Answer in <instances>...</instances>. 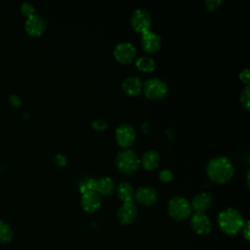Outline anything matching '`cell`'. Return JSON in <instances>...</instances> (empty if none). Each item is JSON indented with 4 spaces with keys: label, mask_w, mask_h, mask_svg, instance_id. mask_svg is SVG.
Wrapping results in <instances>:
<instances>
[{
    "label": "cell",
    "mask_w": 250,
    "mask_h": 250,
    "mask_svg": "<svg viewBox=\"0 0 250 250\" xmlns=\"http://www.w3.org/2000/svg\"><path fill=\"white\" fill-rule=\"evenodd\" d=\"M115 139L120 146H130L136 139V131L129 123H122L115 129Z\"/></svg>",
    "instance_id": "obj_8"
},
{
    "label": "cell",
    "mask_w": 250,
    "mask_h": 250,
    "mask_svg": "<svg viewBox=\"0 0 250 250\" xmlns=\"http://www.w3.org/2000/svg\"><path fill=\"white\" fill-rule=\"evenodd\" d=\"M168 213L170 217L176 221H184L188 219L191 213L190 202L183 196H173L168 202Z\"/></svg>",
    "instance_id": "obj_4"
},
{
    "label": "cell",
    "mask_w": 250,
    "mask_h": 250,
    "mask_svg": "<svg viewBox=\"0 0 250 250\" xmlns=\"http://www.w3.org/2000/svg\"><path fill=\"white\" fill-rule=\"evenodd\" d=\"M151 21L152 20H151L150 14L148 13V11L143 8L136 9L132 13L131 19H130V22L134 30L137 32H140L141 34L145 31L149 30L151 26Z\"/></svg>",
    "instance_id": "obj_6"
},
{
    "label": "cell",
    "mask_w": 250,
    "mask_h": 250,
    "mask_svg": "<svg viewBox=\"0 0 250 250\" xmlns=\"http://www.w3.org/2000/svg\"><path fill=\"white\" fill-rule=\"evenodd\" d=\"M141 164L138 154L129 148L120 150L115 158V165L117 169L123 174H132L136 172Z\"/></svg>",
    "instance_id": "obj_3"
},
{
    "label": "cell",
    "mask_w": 250,
    "mask_h": 250,
    "mask_svg": "<svg viewBox=\"0 0 250 250\" xmlns=\"http://www.w3.org/2000/svg\"><path fill=\"white\" fill-rule=\"evenodd\" d=\"M95 178L90 177H84L79 182V190L81 193L87 192V191H95Z\"/></svg>",
    "instance_id": "obj_21"
},
{
    "label": "cell",
    "mask_w": 250,
    "mask_h": 250,
    "mask_svg": "<svg viewBox=\"0 0 250 250\" xmlns=\"http://www.w3.org/2000/svg\"><path fill=\"white\" fill-rule=\"evenodd\" d=\"M134 193L133 186L128 182H121L117 186V195L123 202L131 201L134 197Z\"/></svg>",
    "instance_id": "obj_19"
},
{
    "label": "cell",
    "mask_w": 250,
    "mask_h": 250,
    "mask_svg": "<svg viewBox=\"0 0 250 250\" xmlns=\"http://www.w3.org/2000/svg\"><path fill=\"white\" fill-rule=\"evenodd\" d=\"M165 134H166V136H167L169 139H173V138L175 137V131H174L173 129H171V128L167 129Z\"/></svg>",
    "instance_id": "obj_32"
},
{
    "label": "cell",
    "mask_w": 250,
    "mask_h": 250,
    "mask_svg": "<svg viewBox=\"0 0 250 250\" xmlns=\"http://www.w3.org/2000/svg\"><path fill=\"white\" fill-rule=\"evenodd\" d=\"M239 79L242 83L246 85H249V82H250V78H249V69L248 68H244L243 70L240 71L239 73Z\"/></svg>",
    "instance_id": "obj_29"
},
{
    "label": "cell",
    "mask_w": 250,
    "mask_h": 250,
    "mask_svg": "<svg viewBox=\"0 0 250 250\" xmlns=\"http://www.w3.org/2000/svg\"><path fill=\"white\" fill-rule=\"evenodd\" d=\"M9 101H10V104H11L13 106H19V105H21V99H20L18 96H16V95H11V96L9 97Z\"/></svg>",
    "instance_id": "obj_30"
},
{
    "label": "cell",
    "mask_w": 250,
    "mask_h": 250,
    "mask_svg": "<svg viewBox=\"0 0 250 250\" xmlns=\"http://www.w3.org/2000/svg\"><path fill=\"white\" fill-rule=\"evenodd\" d=\"M212 203H213V198L211 194L203 191V192H199L192 198L190 202V206H191V210L193 209L196 213H204L206 210H208L212 206Z\"/></svg>",
    "instance_id": "obj_15"
},
{
    "label": "cell",
    "mask_w": 250,
    "mask_h": 250,
    "mask_svg": "<svg viewBox=\"0 0 250 250\" xmlns=\"http://www.w3.org/2000/svg\"><path fill=\"white\" fill-rule=\"evenodd\" d=\"M249 94H250V88H249V85H246L243 89H242V91H241V93H240V97H239V100H240V103H241V104H242V106L246 109V110H248L249 109V101H250V96H249Z\"/></svg>",
    "instance_id": "obj_23"
},
{
    "label": "cell",
    "mask_w": 250,
    "mask_h": 250,
    "mask_svg": "<svg viewBox=\"0 0 250 250\" xmlns=\"http://www.w3.org/2000/svg\"><path fill=\"white\" fill-rule=\"evenodd\" d=\"M116 215L120 224L130 225L136 220L138 216V208L132 201L123 202L117 210Z\"/></svg>",
    "instance_id": "obj_12"
},
{
    "label": "cell",
    "mask_w": 250,
    "mask_h": 250,
    "mask_svg": "<svg viewBox=\"0 0 250 250\" xmlns=\"http://www.w3.org/2000/svg\"><path fill=\"white\" fill-rule=\"evenodd\" d=\"M208 177L215 183L223 184L228 182L233 175L234 167L227 156H216L210 159L206 165Z\"/></svg>",
    "instance_id": "obj_1"
},
{
    "label": "cell",
    "mask_w": 250,
    "mask_h": 250,
    "mask_svg": "<svg viewBox=\"0 0 250 250\" xmlns=\"http://www.w3.org/2000/svg\"><path fill=\"white\" fill-rule=\"evenodd\" d=\"M242 233H243V236H244V238L246 239V240H249L250 238V234H249V222L247 221V222H245L244 223V226H243V228H242Z\"/></svg>",
    "instance_id": "obj_31"
},
{
    "label": "cell",
    "mask_w": 250,
    "mask_h": 250,
    "mask_svg": "<svg viewBox=\"0 0 250 250\" xmlns=\"http://www.w3.org/2000/svg\"><path fill=\"white\" fill-rule=\"evenodd\" d=\"M113 56L121 63H130L137 56V49L131 42L122 41L115 45Z\"/></svg>",
    "instance_id": "obj_7"
},
{
    "label": "cell",
    "mask_w": 250,
    "mask_h": 250,
    "mask_svg": "<svg viewBox=\"0 0 250 250\" xmlns=\"http://www.w3.org/2000/svg\"><path fill=\"white\" fill-rule=\"evenodd\" d=\"M24 29L28 35L32 37H39L44 33L46 29L45 21L41 16L34 14L26 19Z\"/></svg>",
    "instance_id": "obj_10"
},
{
    "label": "cell",
    "mask_w": 250,
    "mask_h": 250,
    "mask_svg": "<svg viewBox=\"0 0 250 250\" xmlns=\"http://www.w3.org/2000/svg\"><path fill=\"white\" fill-rule=\"evenodd\" d=\"M134 198L141 205L150 206L157 201L158 192L152 187H141L135 191Z\"/></svg>",
    "instance_id": "obj_11"
},
{
    "label": "cell",
    "mask_w": 250,
    "mask_h": 250,
    "mask_svg": "<svg viewBox=\"0 0 250 250\" xmlns=\"http://www.w3.org/2000/svg\"><path fill=\"white\" fill-rule=\"evenodd\" d=\"M91 125L97 131H104L107 128V122L104 119H101V118L93 120Z\"/></svg>",
    "instance_id": "obj_26"
},
{
    "label": "cell",
    "mask_w": 250,
    "mask_h": 250,
    "mask_svg": "<svg viewBox=\"0 0 250 250\" xmlns=\"http://www.w3.org/2000/svg\"><path fill=\"white\" fill-rule=\"evenodd\" d=\"M244 218L241 213L234 208H227L218 215V225L227 234L238 233L244 226Z\"/></svg>",
    "instance_id": "obj_2"
},
{
    "label": "cell",
    "mask_w": 250,
    "mask_h": 250,
    "mask_svg": "<svg viewBox=\"0 0 250 250\" xmlns=\"http://www.w3.org/2000/svg\"><path fill=\"white\" fill-rule=\"evenodd\" d=\"M246 181H247V185H249V171L247 172V176H246Z\"/></svg>",
    "instance_id": "obj_34"
},
{
    "label": "cell",
    "mask_w": 250,
    "mask_h": 250,
    "mask_svg": "<svg viewBox=\"0 0 250 250\" xmlns=\"http://www.w3.org/2000/svg\"><path fill=\"white\" fill-rule=\"evenodd\" d=\"M136 67L139 70L145 71V72L152 71L155 67V61L151 57H148V56L140 57L136 61Z\"/></svg>",
    "instance_id": "obj_20"
},
{
    "label": "cell",
    "mask_w": 250,
    "mask_h": 250,
    "mask_svg": "<svg viewBox=\"0 0 250 250\" xmlns=\"http://www.w3.org/2000/svg\"><path fill=\"white\" fill-rule=\"evenodd\" d=\"M34 10H35L34 6L28 2H25L21 6V12L22 16H24L26 18L34 15Z\"/></svg>",
    "instance_id": "obj_25"
},
{
    "label": "cell",
    "mask_w": 250,
    "mask_h": 250,
    "mask_svg": "<svg viewBox=\"0 0 250 250\" xmlns=\"http://www.w3.org/2000/svg\"><path fill=\"white\" fill-rule=\"evenodd\" d=\"M122 89L129 96H137L143 90V82L139 76H128L122 81Z\"/></svg>",
    "instance_id": "obj_16"
},
{
    "label": "cell",
    "mask_w": 250,
    "mask_h": 250,
    "mask_svg": "<svg viewBox=\"0 0 250 250\" xmlns=\"http://www.w3.org/2000/svg\"><path fill=\"white\" fill-rule=\"evenodd\" d=\"M141 130L143 133H146L148 130H149V124L147 122H145L142 127H141Z\"/></svg>",
    "instance_id": "obj_33"
},
{
    "label": "cell",
    "mask_w": 250,
    "mask_h": 250,
    "mask_svg": "<svg viewBox=\"0 0 250 250\" xmlns=\"http://www.w3.org/2000/svg\"><path fill=\"white\" fill-rule=\"evenodd\" d=\"M158 178L164 182V183H169L172 182L174 179V174L170 169H163L159 172L158 174Z\"/></svg>",
    "instance_id": "obj_24"
},
{
    "label": "cell",
    "mask_w": 250,
    "mask_h": 250,
    "mask_svg": "<svg viewBox=\"0 0 250 250\" xmlns=\"http://www.w3.org/2000/svg\"><path fill=\"white\" fill-rule=\"evenodd\" d=\"M190 227L192 230L199 234H208L212 229V223L205 213H194L190 218Z\"/></svg>",
    "instance_id": "obj_9"
},
{
    "label": "cell",
    "mask_w": 250,
    "mask_h": 250,
    "mask_svg": "<svg viewBox=\"0 0 250 250\" xmlns=\"http://www.w3.org/2000/svg\"><path fill=\"white\" fill-rule=\"evenodd\" d=\"M115 183L112 178L104 176L101 178L96 179L95 182V191L98 192L100 195H109L114 191Z\"/></svg>",
    "instance_id": "obj_17"
},
{
    "label": "cell",
    "mask_w": 250,
    "mask_h": 250,
    "mask_svg": "<svg viewBox=\"0 0 250 250\" xmlns=\"http://www.w3.org/2000/svg\"><path fill=\"white\" fill-rule=\"evenodd\" d=\"M141 45L146 52L155 53L161 47V38L157 33L152 32L149 29L142 33Z\"/></svg>",
    "instance_id": "obj_13"
},
{
    "label": "cell",
    "mask_w": 250,
    "mask_h": 250,
    "mask_svg": "<svg viewBox=\"0 0 250 250\" xmlns=\"http://www.w3.org/2000/svg\"><path fill=\"white\" fill-rule=\"evenodd\" d=\"M54 162H55L56 165H58V166H60V167H63V166H65L66 163H67V158H66V156H65L64 154H62V153H58V154H56L55 157H54Z\"/></svg>",
    "instance_id": "obj_27"
},
{
    "label": "cell",
    "mask_w": 250,
    "mask_h": 250,
    "mask_svg": "<svg viewBox=\"0 0 250 250\" xmlns=\"http://www.w3.org/2000/svg\"><path fill=\"white\" fill-rule=\"evenodd\" d=\"M143 90L148 99L160 100L167 95L168 85L160 78L151 77L143 83Z\"/></svg>",
    "instance_id": "obj_5"
},
{
    "label": "cell",
    "mask_w": 250,
    "mask_h": 250,
    "mask_svg": "<svg viewBox=\"0 0 250 250\" xmlns=\"http://www.w3.org/2000/svg\"><path fill=\"white\" fill-rule=\"evenodd\" d=\"M140 160L145 169L153 170L158 166L160 161V156L155 149H148L143 154L142 159Z\"/></svg>",
    "instance_id": "obj_18"
},
{
    "label": "cell",
    "mask_w": 250,
    "mask_h": 250,
    "mask_svg": "<svg viewBox=\"0 0 250 250\" xmlns=\"http://www.w3.org/2000/svg\"><path fill=\"white\" fill-rule=\"evenodd\" d=\"M102 205L101 195L96 191H87L82 193L81 206L88 213L96 212Z\"/></svg>",
    "instance_id": "obj_14"
},
{
    "label": "cell",
    "mask_w": 250,
    "mask_h": 250,
    "mask_svg": "<svg viewBox=\"0 0 250 250\" xmlns=\"http://www.w3.org/2000/svg\"><path fill=\"white\" fill-rule=\"evenodd\" d=\"M12 238H13L12 229L6 223L0 221V242L6 243L11 241Z\"/></svg>",
    "instance_id": "obj_22"
},
{
    "label": "cell",
    "mask_w": 250,
    "mask_h": 250,
    "mask_svg": "<svg viewBox=\"0 0 250 250\" xmlns=\"http://www.w3.org/2000/svg\"><path fill=\"white\" fill-rule=\"evenodd\" d=\"M204 4L209 11H214L221 6L222 0H206Z\"/></svg>",
    "instance_id": "obj_28"
}]
</instances>
